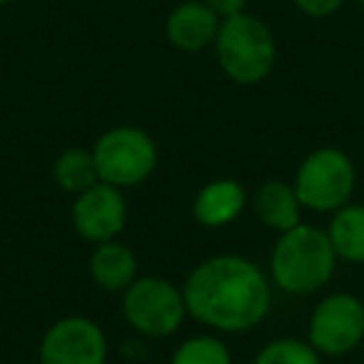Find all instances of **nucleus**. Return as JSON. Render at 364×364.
<instances>
[{"instance_id":"nucleus-1","label":"nucleus","mask_w":364,"mask_h":364,"mask_svg":"<svg viewBox=\"0 0 364 364\" xmlns=\"http://www.w3.org/2000/svg\"><path fill=\"white\" fill-rule=\"evenodd\" d=\"M188 314L218 332H250L272 307L267 274L252 259L218 255L200 262L182 284Z\"/></svg>"},{"instance_id":"nucleus-2","label":"nucleus","mask_w":364,"mask_h":364,"mask_svg":"<svg viewBox=\"0 0 364 364\" xmlns=\"http://www.w3.org/2000/svg\"><path fill=\"white\" fill-rule=\"evenodd\" d=\"M337 259L327 230L299 223L279 232L269 257V274L282 292L302 297L319 292L334 277Z\"/></svg>"},{"instance_id":"nucleus-3","label":"nucleus","mask_w":364,"mask_h":364,"mask_svg":"<svg viewBox=\"0 0 364 364\" xmlns=\"http://www.w3.org/2000/svg\"><path fill=\"white\" fill-rule=\"evenodd\" d=\"M213 46L223 73L237 85H257L277 63L272 28L252 13H240L220 23Z\"/></svg>"},{"instance_id":"nucleus-4","label":"nucleus","mask_w":364,"mask_h":364,"mask_svg":"<svg viewBox=\"0 0 364 364\" xmlns=\"http://www.w3.org/2000/svg\"><path fill=\"white\" fill-rule=\"evenodd\" d=\"M357 185L352 157L339 147H319L299 162L292 188L302 208L312 213H337L349 203Z\"/></svg>"},{"instance_id":"nucleus-5","label":"nucleus","mask_w":364,"mask_h":364,"mask_svg":"<svg viewBox=\"0 0 364 364\" xmlns=\"http://www.w3.org/2000/svg\"><path fill=\"white\" fill-rule=\"evenodd\" d=\"M92 160L100 182L115 188H135L155 172L157 145L142 127L117 125L102 132L92 145Z\"/></svg>"},{"instance_id":"nucleus-6","label":"nucleus","mask_w":364,"mask_h":364,"mask_svg":"<svg viewBox=\"0 0 364 364\" xmlns=\"http://www.w3.org/2000/svg\"><path fill=\"white\" fill-rule=\"evenodd\" d=\"M122 314L142 337H170L188 317L182 289L165 277H137L122 292Z\"/></svg>"},{"instance_id":"nucleus-7","label":"nucleus","mask_w":364,"mask_h":364,"mask_svg":"<svg viewBox=\"0 0 364 364\" xmlns=\"http://www.w3.org/2000/svg\"><path fill=\"white\" fill-rule=\"evenodd\" d=\"M364 339V302L357 294H327L314 307L307 327V342L324 357H344Z\"/></svg>"},{"instance_id":"nucleus-8","label":"nucleus","mask_w":364,"mask_h":364,"mask_svg":"<svg viewBox=\"0 0 364 364\" xmlns=\"http://www.w3.org/2000/svg\"><path fill=\"white\" fill-rule=\"evenodd\" d=\"M41 364H105L107 337L90 317H63L46 329L38 349Z\"/></svg>"},{"instance_id":"nucleus-9","label":"nucleus","mask_w":364,"mask_h":364,"mask_svg":"<svg viewBox=\"0 0 364 364\" xmlns=\"http://www.w3.org/2000/svg\"><path fill=\"white\" fill-rule=\"evenodd\" d=\"M70 220L75 232L92 245L117 240L127 223V200L115 185L95 182L85 193L75 195Z\"/></svg>"},{"instance_id":"nucleus-10","label":"nucleus","mask_w":364,"mask_h":364,"mask_svg":"<svg viewBox=\"0 0 364 364\" xmlns=\"http://www.w3.org/2000/svg\"><path fill=\"white\" fill-rule=\"evenodd\" d=\"M220 18L208 8L205 0H185L167 16L165 36L172 48L182 53H200L218 38Z\"/></svg>"},{"instance_id":"nucleus-11","label":"nucleus","mask_w":364,"mask_h":364,"mask_svg":"<svg viewBox=\"0 0 364 364\" xmlns=\"http://www.w3.org/2000/svg\"><path fill=\"white\" fill-rule=\"evenodd\" d=\"M247 193L232 177L208 182L193 203V215L203 228H225L242 215Z\"/></svg>"},{"instance_id":"nucleus-12","label":"nucleus","mask_w":364,"mask_h":364,"mask_svg":"<svg viewBox=\"0 0 364 364\" xmlns=\"http://www.w3.org/2000/svg\"><path fill=\"white\" fill-rule=\"evenodd\" d=\"M90 277L105 292H125L137 279V257L117 240L95 245L90 255Z\"/></svg>"},{"instance_id":"nucleus-13","label":"nucleus","mask_w":364,"mask_h":364,"mask_svg":"<svg viewBox=\"0 0 364 364\" xmlns=\"http://www.w3.org/2000/svg\"><path fill=\"white\" fill-rule=\"evenodd\" d=\"M255 213L274 232H287L302 223V203L292 185L282 180H267L255 193Z\"/></svg>"},{"instance_id":"nucleus-14","label":"nucleus","mask_w":364,"mask_h":364,"mask_svg":"<svg viewBox=\"0 0 364 364\" xmlns=\"http://www.w3.org/2000/svg\"><path fill=\"white\" fill-rule=\"evenodd\" d=\"M327 235L339 259L364 264V205L347 203L332 213Z\"/></svg>"},{"instance_id":"nucleus-15","label":"nucleus","mask_w":364,"mask_h":364,"mask_svg":"<svg viewBox=\"0 0 364 364\" xmlns=\"http://www.w3.org/2000/svg\"><path fill=\"white\" fill-rule=\"evenodd\" d=\"M53 180L63 193L70 195H80L87 188H92L95 182H100L95 160H92V150L68 147L65 152H60L53 162Z\"/></svg>"},{"instance_id":"nucleus-16","label":"nucleus","mask_w":364,"mask_h":364,"mask_svg":"<svg viewBox=\"0 0 364 364\" xmlns=\"http://www.w3.org/2000/svg\"><path fill=\"white\" fill-rule=\"evenodd\" d=\"M252 364H322V354L297 337H279L257 352Z\"/></svg>"},{"instance_id":"nucleus-17","label":"nucleus","mask_w":364,"mask_h":364,"mask_svg":"<svg viewBox=\"0 0 364 364\" xmlns=\"http://www.w3.org/2000/svg\"><path fill=\"white\" fill-rule=\"evenodd\" d=\"M170 364H232L228 344L213 334L190 337L175 349Z\"/></svg>"},{"instance_id":"nucleus-18","label":"nucleus","mask_w":364,"mask_h":364,"mask_svg":"<svg viewBox=\"0 0 364 364\" xmlns=\"http://www.w3.org/2000/svg\"><path fill=\"white\" fill-rule=\"evenodd\" d=\"M299 13L309 18H329L344 6V0H292Z\"/></svg>"},{"instance_id":"nucleus-19","label":"nucleus","mask_w":364,"mask_h":364,"mask_svg":"<svg viewBox=\"0 0 364 364\" xmlns=\"http://www.w3.org/2000/svg\"><path fill=\"white\" fill-rule=\"evenodd\" d=\"M208 8L220 18V21H228L232 16H240L247 8V0H205Z\"/></svg>"},{"instance_id":"nucleus-20","label":"nucleus","mask_w":364,"mask_h":364,"mask_svg":"<svg viewBox=\"0 0 364 364\" xmlns=\"http://www.w3.org/2000/svg\"><path fill=\"white\" fill-rule=\"evenodd\" d=\"M11 3H16V0H0V6H11Z\"/></svg>"},{"instance_id":"nucleus-21","label":"nucleus","mask_w":364,"mask_h":364,"mask_svg":"<svg viewBox=\"0 0 364 364\" xmlns=\"http://www.w3.org/2000/svg\"><path fill=\"white\" fill-rule=\"evenodd\" d=\"M357 3H359V6H362V8H364V0H357Z\"/></svg>"}]
</instances>
